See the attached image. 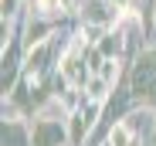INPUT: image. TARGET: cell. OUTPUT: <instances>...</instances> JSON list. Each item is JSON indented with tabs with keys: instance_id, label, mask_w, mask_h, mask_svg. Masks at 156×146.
<instances>
[{
	"instance_id": "cell-1",
	"label": "cell",
	"mask_w": 156,
	"mask_h": 146,
	"mask_svg": "<svg viewBox=\"0 0 156 146\" xmlns=\"http://www.w3.org/2000/svg\"><path fill=\"white\" fill-rule=\"evenodd\" d=\"M71 4H75V0H34V7H37V14H41V17H55V14L68 10Z\"/></svg>"
}]
</instances>
